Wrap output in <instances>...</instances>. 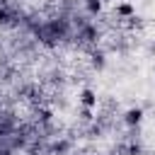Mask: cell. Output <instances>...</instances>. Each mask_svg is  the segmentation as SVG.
<instances>
[{
    "mask_svg": "<svg viewBox=\"0 0 155 155\" xmlns=\"http://www.w3.org/2000/svg\"><path fill=\"white\" fill-rule=\"evenodd\" d=\"M116 15H121V17H131V15H133V5H131V2H121V5L116 7Z\"/></svg>",
    "mask_w": 155,
    "mask_h": 155,
    "instance_id": "obj_3",
    "label": "cell"
},
{
    "mask_svg": "<svg viewBox=\"0 0 155 155\" xmlns=\"http://www.w3.org/2000/svg\"><path fill=\"white\" fill-rule=\"evenodd\" d=\"M0 22H7V12L5 10H0Z\"/></svg>",
    "mask_w": 155,
    "mask_h": 155,
    "instance_id": "obj_7",
    "label": "cell"
},
{
    "mask_svg": "<svg viewBox=\"0 0 155 155\" xmlns=\"http://www.w3.org/2000/svg\"><path fill=\"white\" fill-rule=\"evenodd\" d=\"M80 104L87 107V109H92V107L97 104V94H94L92 90H82V92H80Z\"/></svg>",
    "mask_w": 155,
    "mask_h": 155,
    "instance_id": "obj_2",
    "label": "cell"
},
{
    "mask_svg": "<svg viewBox=\"0 0 155 155\" xmlns=\"http://www.w3.org/2000/svg\"><path fill=\"white\" fill-rule=\"evenodd\" d=\"M102 2H111V0H102Z\"/></svg>",
    "mask_w": 155,
    "mask_h": 155,
    "instance_id": "obj_8",
    "label": "cell"
},
{
    "mask_svg": "<svg viewBox=\"0 0 155 155\" xmlns=\"http://www.w3.org/2000/svg\"><path fill=\"white\" fill-rule=\"evenodd\" d=\"M87 12L99 15V12H102V0H87Z\"/></svg>",
    "mask_w": 155,
    "mask_h": 155,
    "instance_id": "obj_4",
    "label": "cell"
},
{
    "mask_svg": "<svg viewBox=\"0 0 155 155\" xmlns=\"http://www.w3.org/2000/svg\"><path fill=\"white\" fill-rule=\"evenodd\" d=\"M80 116H82V119H87V121H90V119H92V111H90V109H87V107H85V109H82V111H80Z\"/></svg>",
    "mask_w": 155,
    "mask_h": 155,
    "instance_id": "obj_5",
    "label": "cell"
},
{
    "mask_svg": "<svg viewBox=\"0 0 155 155\" xmlns=\"http://www.w3.org/2000/svg\"><path fill=\"white\" fill-rule=\"evenodd\" d=\"M0 155H5V153H0Z\"/></svg>",
    "mask_w": 155,
    "mask_h": 155,
    "instance_id": "obj_9",
    "label": "cell"
},
{
    "mask_svg": "<svg viewBox=\"0 0 155 155\" xmlns=\"http://www.w3.org/2000/svg\"><path fill=\"white\" fill-rule=\"evenodd\" d=\"M53 150H56V153H65V150H68V145H65V143H56V148H53Z\"/></svg>",
    "mask_w": 155,
    "mask_h": 155,
    "instance_id": "obj_6",
    "label": "cell"
},
{
    "mask_svg": "<svg viewBox=\"0 0 155 155\" xmlns=\"http://www.w3.org/2000/svg\"><path fill=\"white\" fill-rule=\"evenodd\" d=\"M140 119H143V109H138V107H133V109H128V111L124 114V121H126L128 126L140 124Z\"/></svg>",
    "mask_w": 155,
    "mask_h": 155,
    "instance_id": "obj_1",
    "label": "cell"
}]
</instances>
